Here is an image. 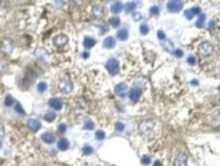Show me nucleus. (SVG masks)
Instances as JSON below:
<instances>
[{
    "label": "nucleus",
    "instance_id": "f257e3e1",
    "mask_svg": "<svg viewBox=\"0 0 220 166\" xmlns=\"http://www.w3.org/2000/svg\"><path fill=\"white\" fill-rule=\"evenodd\" d=\"M155 123L153 120H145L142 121L139 125V131L145 137H149L150 135L154 133Z\"/></svg>",
    "mask_w": 220,
    "mask_h": 166
},
{
    "label": "nucleus",
    "instance_id": "f03ea898",
    "mask_svg": "<svg viewBox=\"0 0 220 166\" xmlns=\"http://www.w3.org/2000/svg\"><path fill=\"white\" fill-rule=\"evenodd\" d=\"M213 45L210 42H202L200 45H199V53L202 55V56H209L213 53Z\"/></svg>",
    "mask_w": 220,
    "mask_h": 166
},
{
    "label": "nucleus",
    "instance_id": "7ed1b4c3",
    "mask_svg": "<svg viewBox=\"0 0 220 166\" xmlns=\"http://www.w3.org/2000/svg\"><path fill=\"white\" fill-rule=\"evenodd\" d=\"M58 88H59V90H60L61 93L68 94V93H70V92L72 91L73 85H72V80H70L63 79V80H61L60 82H59Z\"/></svg>",
    "mask_w": 220,
    "mask_h": 166
},
{
    "label": "nucleus",
    "instance_id": "20e7f679",
    "mask_svg": "<svg viewBox=\"0 0 220 166\" xmlns=\"http://www.w3.org/2000/svg\"><path fill=\"white\" fill-rule=\"evenodd\" d=\"M106 70L111 75H115L119 71V63L116 59L110 58L106 63Z\"/></svg>",
    "mask_w": 220,
    "mask_h": 166
},
{
    "label": "nucleus",
    "instance_id": "39448f33",
    "mask_svg": "<svg viewBox=\"0 0 220 166\" xmlns=\"http://www.w3.org/2000/svg\"><path fill=\"white\" fill-rule=\"evenodd\" d=\"M183 7V3L182 1H177V0H173V1H169L167 3V9L169 12H179Z\"/></svg>",
    "mask_w": 220,
    "mask_h": 166
},
{
    "label": "nucleus",
    "instance_id": "423d86ee",
    "mask_svg": "<svg viewBox=\"0 0 220 166\" xmlns=\"http://www.w3.org/2000/svg\"><path fill=\"white\" fill-rule=\"evenodd\" d=\"M13 49V43L9 39H4L0 43V50L5 54H10Z\"/></svg>",
    "mask_w": 220,
    "mask_h": 166
},
{
    "label": "nucleus",
    "instance_id": "0eeeda50",
    "mask_svg": "<svg viewBox=\"0 0 220 166\" xmlns=\"http://www.w3.org/2000/svg\"><path fill=\"white\" fill-rule=\"evenodd\" d=\"M127 90H128V88L124 83H120V84L116 85L115 88H114V92H115V94L118 97H120V98H124V97L127 96Z\"/></svg>",
    "mask_w": 220,
    "mask_h": 166
},
{
    "label": "nucleus",
    "instance_id": "6e6552de",
    "mask_svg": "<svg viewBox=\"0 0 220 166\" xmlns=\"http://www.w3.org/2000/svg\"><path fill=\"white\" fill-rule=\"evenodd\" d=\"M142 95V91L140 88L138 87H134L130 90V93H128V96H130V99L134 102H138L141 98Z\"/></svg>",
    "mask_w": 220,
    "mask_h": 166
},
{
    "label": "nucleus",
    "instance_id": "1a4fd4ad",
    "mask_svg": "<svg viewBox=\"0 0 220 166\" xmlns=\"http://www.w3.org/2000/svg\"><path fill=\"white\" fill-rule=\"evenodd\" d=\"M187 156L185 153H179L174 159V166H187Z\"/></svg>",
    "mask_w": 220,
    "mask_h": 166
},
{
    "label": "nucleus",
    "instance_id": "9d476101",
    "mask_svg": "<svg viewBox=\"0 0 220 166\" xmlns=\"http://www.w3.org/2000/svg\"><path fill=\"white\" fill-rule=\"evenodd\" d=\"M68 42V38L66 35H63V34H61V35H58L56 36L54 38L53 40V44L56 47H63L64 45H66Z\"/></svg>",
    "mask_w": 220,
    "mask_h": 166
},
{
    "label": "nucleus",
    "instance_id": "9b49d317",
    "mask_svg": "<svg viewBox=\"0 0 220 166\" xmlns=\"http://www.w3.org/2000/svg\"><path fill=\"white\" fill-rule=\"evenodd\" d=\"M92 14L95 18H101L104 15V7L100 4H96L92 8Z\"/></svg>",
    "mask_w": 220,
    "mask_h": 166
},
{
    "label": "nucleus",
    "instance_id": "f8f14e48",
    "mask_svg": "<svg viewBox=\"0 0 220 166\" xmlns=\"http://www.w3.org/2000/svg\"><path fill=\"white\" fill-rule=\"evenodd\" d=\"M50 107L54 110H61L62 108V101L59 98H51L49 99V102H48Z\"/></svg>",
    "mask_w": 220,
    "mask_h": 166
},
{
    "label": "nucleus",
    "instance_id": "ddd939ff",
    "mask_svg": "<svg viewBox=\"0 0 220 166\" xmlns=\"http://www.w3.org/2000/svg\"><path fill=\"white\" fill-rule=\"evenodd\" d=\"M27 125L29 126V128L33 131H38L41 128V123L39 120H37L35 118H31L27 121Z\"/></svg>",
    "mask_w": 220,
    "mask_h": 166
},
{
    "label": "nucleus",
    "instance_id": "4468645a",
    "mask_svg": "<svg viewBox=\"0 0 220 166\" xmlns=\"http://www.w3.org/2000/svg\"><path fill=\"white\" fill-rule=\"evenodd\" d=\"M115 45H116L115 39L111 36L106 37V38L104 39V41H103V47L106 48V49H112Z\"/></svg>",
    "mask_w": 220,
    "mask_h": 166
},
{
    "label": "nucleus",
    "instance_id": "2eb2a0df",
    "mask_svg": "<svg viewBox=\"0 0 220 166\" xmlns=\"http://www.w3.org/2000/svg\"><path fill=\"white\" fill-rule=\"evenodd\" d=\"M41 138H42L43 142L47 143V144H53L55 142V137L53 133H44Z\"/></svg>",
    "mask_w": 220,
    "mask_h": 166
},
{
    "label": "nucleus",
    "instance_id": "dca6fc26",
    "mask_svg": "<svg viewBox=\"0 0 220 166\" xmlns=\"http://www.w3.org/2000/svg\"><path fill=\"white\" fill-rule=\"evenodd\" d=\"M57 147H58L59 150H61V151H66L68 148H69V143H68V141L66 139H60L58 141V143H57Z\"/></svg>",
    "mask_w": 220,
    "mask_h": 166
},
{
    "label": "nucleus",
    "instance_id": "f3484780",
    "mask_svg": "<svg viewBox=\"0 0 220 166\" xmlns=\"http://www.w3.org/2000/svg\"><path fill=\"white\" fill-rule=\"evenodd\" d=\"M116 36H117V38L120 41H127V38H128V31H127V29H125V28H123V29H120L117 32Z\"/></svg>",
    "mask_w": 220,
    "mask_h": 166
},
{
    "label": "nucleus",
    "instance_id": "a211bd4d",
    "mask_svg": "<svg viewBox=\"0 0 220 166\" xmlns=\"http://www.w3.org/2000/svg\"><path fill=\"white\" fill-rule=\"evenodd\" d=\"M111 12L115 13V14H117V13H120L121 11H122L123 9V5L121 2H114L113 4L111 5Z\"/></svg>",
    "mask_w": 220,
    "mask_h": 166
},
{
    "label": "nucleus",
    "instance_id": "6ab92c4d",
    "mask_svg": "<svg viewBox=\"0 0 220 166\" xmlns=\"http://www.w3.org/2000/svg\"><path fill=\"white\" fill-rule=\"evenodd\" d=\"M96 44V40L92 37H85L84 39V46L86 48H92L94 47V45Z\"/></svg>",
    "mask_w": 220,
    "mask_h": 166
},
{
    "label": "nucleus",
    "instance_id": "aec40b11",
    "mask_svg": "<svg viewBox=\"0 0 220 166\" xmlns=\"http://www.w3.org/2000/svg\"><path fill=\"white\" fill-rule=\"evenodd\" d=\"M36 78H37L36 72H34L33 70H31V71H28V72L26 73L25 80H26V82H28V84H32V83H33L34 80H36Z\"/></svg>",
    "mask_w": 220,
    "mask_h": 166
},
{
    "label": "nucleus",
    "instance_id": "412c9836",
    "mask_svg": "<svg viewBox=\"0 0 220 166\" xmlns=\"http://www.w3.org/2000/svg\"><path fill=\"white\" fill-rule=\"evenodd\" d=\"M205 20H206V15L203 14V13H201L200 15H199V18L197 20L196 22V27L199 28V29H202V28L204 27V25H205Z\"/></svg>",
    "mask_w": 220,
    "mask_h": 166
},
{
    "label": "nucleus",
    "instance_id": "4be33fe9",
    "mask_svg": "<svg viewBox=\"0 0 220 166\" xmlns=\"http://www.w3.org/2000/svg\"><path fill=\"white\" fill-rule=\"evenodd\" d=\"M55 118H56V114H55V112L53 111H48L47 113L44 115V119L46 121H48V123L53 121Z\"/></svg>",
    "mask_w": 220,
    "mask_h": 166
},
{
    "label": "nucleus",
    "instance_id": "5701e85b",
    "mask_svg": "<svg viewBox=\"0 0 220 166\" xmlns=\"http://www.w3.org/2000/svg\"><path fill=\"white\" fill-rule=\"evenodd\" d=\"M109 24L111 27L113 28H118L119 25H120V18L113 17H110L109 18Z\"/></svg>",
    "mask_w": 220,
    "mask_h": 166
},
{
    "label": "nucleus",
    "instance_id": "b1692460",
    "mask_svg": "<svg viewBox=\"0 0 220 166\" xmlns=\"http://www.w3.org/2000/svg\"><path fill=\"white\" fill-rule=\"evenodd\" d=\"M14 104V99L12 98V96L11 95H8L5 97V99H4V105L6 106V107H10V106H12Z\"/></svg>",
    "mask_w": 220,
    "mask_h": 166
},
{
    "label": "nucleus",
    "instance_id": "393cba45",
    "mask_svg": "<svg viewBox=\"0 0 220 166\" xmlns=\"http://www.w3.org/2000/svg\"><path fill=\"white\" fill-rule=\"evenodd\" d=\"M136 8H137L136 2H128V3L125 4V7H124L127 12H132Z\"/></svg>",
    "mask_w": 220,
    "mask_h": 166
},
{
    "label": "nucleus",
    "instance_id": "a878e982",
    "mask_svg": "<svg viewBox=\"0 0 220 166\" xmlns=\"http://www.w3.org/2000/svg\"><path fill=\"white\" fill-rule=\"evenodd\" d=\"M94 128H95V123H93V121L91 120V119H86L85 120V124H84V128L85 130H94Z\"/></svg>",
    "mask_w": 220,
    "mask_h": 166
},
{
    "label": "nucleus",
    "instance_id": "bb28decb",
    "mask_svg": "<svg viewBox=\"0 0 220 166\" xmlns=\"http://www.w3.org/2000/svg\"><path fill=\"white\" fill-rule=\"evenodd\" d=\"M46 90H47V84H46L45 82L39 83L38 86H37V91H38L39 93H44Z\"/></svg>",
    "mask_w": 220,
    "mask_h": 166
},
{
    "label": "nucleus",
    "instance_id": "cd10ccee",
    "mask_svg": "<svg viewBox=\"0 0 220 166\" xmlns=\"http://www.w3.org/2000/svg\"><path fill=\"white\" fill-rule=\"evenodd\" d=\"M82 153L85 154V155H91L92 153H93V148H92L91 146H88V145H86V146H84V148H82Z\"/></svg>",
    "mask_w": 220,
    "mask_h": 166
},
{
    "label": "nucleus",
    "instance_id": "c85d7f7f",
    "mask_svg": "<svg viewBox=\"0 0 220 166\" xmlns=\"http://www.w3.org/2000/svg\"><path fill=\"white\" fill-rule=\"evenodd\" d=\"M95 137L98 141H103L105 139V133L103 130H97L95 133Z\"/></svg>",
    "mask_w": 220,
    "mask_h": 166
},
{
    "label": "nucleus",
    "instance_id": "c756f323",
    "mask_svg": "<svg viewBox=\"0 0 220 166\" xmlns=\"http://www.w3.org/2000/svg\"><path fill=\"white\" fill-rule=\"evenodd\" d=\"M141 162L143 165H149L151 163V158L148 155H144L141 159Z\"/></svg>",
    "mask_w": 220,
    "mask_h": 166
},
{
    "label": "nucleus",
    "instance_id": "7c9ffc66",
    "mask_svg": "<svg viewBox=\"0 0 220 166\" xmlns=\"http://www.w3.org/2000/svg\"><path fill=\"white\" fill-rule=\"evenodd\" d=\"M140 32H141L142 35H147V34L149 33V27L145 24L141 25V27H140Z\"/></svg>",
    "mask_w": 220,
    "mask_h": 166
},
{
    "label": "nucleus",
    "instance_id": "2f4dec72",
    "mask_svg": "<svg viewBox=\"0 0 220 166\" xmlns=\"http://www.w3.org/2000/svg\"><path fill=\"white\" fill-rule=\"evenodd\" d=\"M149 11H150L151 15H157V14H159V7L156 5H153L150 7V10Z\"/></svg>",
    "mask_w": 220,
    "mask_h": 166
},
{
    "label": "nucleus",
    "instance_id": "473e14b6",
    "mask_svg": "<svg viewBox=\"0 0 220 166\" xmlns=\"http://www.w3.org/2000/svg\"><path fill=\"white\" fill-rule=\"evenodd\" d=\"M187 63H189L190 65H195V64H196L197 59H196V57H195L194 55H190V56L187 58Z\"/></svg>",
    "mask_w": 220,
    "mask_h": 166
},
{
    "label": "nucleus",
    "instance_id": "72a5a7b5",
    "mask_svg": "<svg viewBox=\"0 0 220 166\" xmlns=\"http://www.w3.org/2000/svg\"><path fill=\"white\" fill-rule=\"evenodd\" d=\"M115 130L117 131H122L124 130V124L122 123H120V121H117V123H115Z\"/></svg>",
    "mask_w": 220,
    "mask_h": 166
},
{
    "label": "nucleus",
    "instance_id": "f704fd0d",
    "mask_svg": "<svg viewBox=\"0 0 220 166\" xmlns=\"http://www.w3.org/2000/svg\"><path fill=\"white\" fill-rule=\"evenodd\" d=\"M14 109L17 110L18 113H20V114H25V113H26V112H25V110H24V108H22V105H20V103H17V105H15Z\"/></svg>",
    "mask_w": 220,
    "mask_h": 166
},
{
    "label": "nucleus",
    "instance_id": "c9c22d12",
    "mask_svg": "<svg viewBox=\"0 0 220 166\" xmlns=\"http://www.w3.org/2000/svg\"><path fill=\"white\" fill-rule=\"evenodd\" d=\"M191 11L192 12V14L196 15V14H201V8L199 6H194V7L191 8Z\"/></svg>",
    "mask_w": 220,
    "mask_h": 166
},
{
    "label": "nucleus",
    "instance_id": "e433bc0d",
    "mask_svg": "<svg viewBox=\"0 0 220 166\" xmlns=\"http://www.w3.org/2000/svg\"><path fill=\"white\" fill-rule=\"evenodd\" d=\"M185 17L187 18L189 20H191L192 17H194V14H192V12L191 11V9H187V10L185 11Z\"/></svg>",
    "mask_w": 220,
    "mask_h": 166
},
{
    "label": "nucleus",
    "instance_id": "4c0bfd02",
    "mask_svg": "<svg viewBox=\"0 0 220 166\" xmlns=\"http://www.w3.org/2000/svg\"><path fill=\"white\" fill-rule=\"evenodd\" d=\"M66 128H66V124H64V123H60L58 125V130L60 131V133H65Z\"/></svg>",
    "mask_w": 220,
    "mask_h": 166
},
{
    "label": "nucleus",
    "instance_id": "58836bf2",
    "mask_svg": "<svg viewBox=\"0 0 220 166\" xmlns=\"http://www.w3.org/2000/svg\"><path fill=\"white\" fill-rule=\"evenodd\" d=\"M157 36H158V39H159V40H165V38H166V36H165L163 31H158Z\"/></svg>",
    "mask_w": 220,
    "mask_h": 166
},
{
    "label": "nucleus",
    "instance_id": "ea45409f",
    "mask_svg": "<svg viewBox=\"0 0 220 166\" xmlns=\"http://www.w3.org/2000/svg\"><path fill=\"white\" fill-rule=\"evenodd\" d=\"M174 55H175L177 58H182V57L183 56V51L180 49H177V50H175V52H174Z\"/></svg>",
    "mask_w": 220,
    "mask_h": 166
},
{
    "label": "nucleus",
    "instance_id": "a19ab883",
    "mask_svg": "<svg viewBox=\"0 0 220 166\" xmlns=\"http://www.w3.org/2000/svg\"><path fill=\"white\" fill-rule=\"evenodd\" d=\"M4 136V128L2 124H0V138H2Z\"/></svg>",
    "mask_w": 220,
    "mask_h": 166
},
{
    "label": "nucleus",
    "instance_id": "79ce46f5",
    "mask_svg": "<svg viewBox=\"0 0 220 166\" xmlns=\"http://www.w3.org/2000/svg\"><path fill=\"white\" fill-rule=\"evenodd\" d=\"M153 166H162V162L159 160H156L154 162V164H153Z\"/></svg>",
    "mask_w": 220,
    "mask_h": 166
},
{
    "label": "nucleus",
    "instance_id": "37998d69",
    "mask_svg": "<svg viewBox=\"0 0 220 166\" xmlns=\"http://www.w3.org/2000/svg\"><path fill=\"white\" fill-rule=\"evenodd\" d=\"M134 17H135V20H138L139 18H141L142 17H141V14H140V13H137V15H136V14H134Z\"/></svg>",
    "mask_w": 220,
    "mask_h": 166
},
{
    "label": "nucleus",
    "instance_id": "c03bdc74",
    "mask_svg": "<svg viewBox=\"0 0 220 166\" xmlns=\"http://www.w3.org/2000/svg\"><path fill=\"white\" fill-rule=\"evenodd\" d=\"M191 84L192 85H195V86H197V85H199V82L197 80H192V82H191Z\"/></svg>",
    "mask_w": 220,
    "mask_h": 166
},
{
    "label": "nucleus",
    "instance_id": "a18cd8bd",
    "mask_svg": "<svg viewBox=\"0 0 220 166\" xmlns=\"http://www.w3.org/2000/svg\"><path fill=\"white\" fill-rule=\"evenodd\" d=\"M89 55H90V54H89V52H84V54H82V57L86 59V58H88V57H89Z\"/></svg>",
    "mask_w": 220,
    "mask_h": 166
},
{
    "label": "nucleus",
    "instance_id": "49530a36",
    "mask_svg": "<svg viewBox=\"0 0 220 166\" xmlns=\"http://www.w3.org/2000/svg\"><path fill=\"white\" fill-rule=\"evenodd\" d=\"M212 26H214V22H210V29H212Z\"/></svg>",
    "mask_w": 220,
    "mask_h": 166
},
{
    "label": "nucleus",
    "instance_id": "de8ad7c7",
    "mask_svg": "<svg viewBox=\"0 0 220 166\" xmlns=\"http://www.w3.org/2000/svg\"><path fill=\"white\" fill-rule=\"evenodd\" d=\"M1 71H2V65L0 64V73H1Z\"/></svg>",
    "mask_w": 220,
    "mask_h": 166
},
{
    "label": "nucleus",
    "instance_id": "09e8293b",
    "mask_svg": "<svg viewBox=\"0 0 220 166\" xmlns=\"http://www.w3.org/2000/svg\"><path fill=\"white\" fill-rule=\"evenodd\" d=\"M2 147V143H1V141H0V148Z\"/></svg>",
    "mask_w": 220,
    "mask_h": 166
},
{
    "label": "nucleus",
    "instance_id": "8fccbe9b",
    "mask_svg": "<svg viewBox=\"0 0 220 166\" xmlns=\"http://www.w3.org/2000/svg\"><path fill=\"white\" fill-rule=\"evenodd\" d=\"M218 91H219V92H220V86H219V87H218Z\"/></svg>",
    "mask_w": 220,
    "mask_h": 166
}]
</instances>
